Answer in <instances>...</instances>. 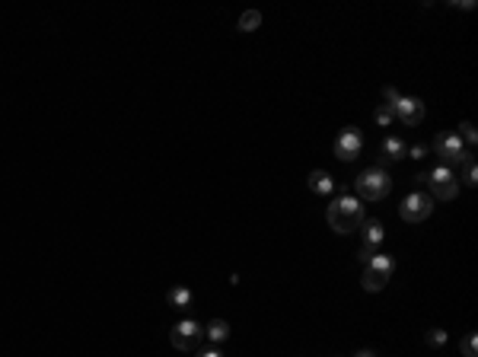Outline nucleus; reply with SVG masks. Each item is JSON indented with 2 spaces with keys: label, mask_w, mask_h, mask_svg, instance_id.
I'll use <instances>...</instances> for the list:
<instances>
[{
  "label": "nucleus",
  "mask_w": 478,
  "mask_h": 357,
  "mask_svg": "<svg viewBox=\"0 0 478 357\" xmlns=\"http://www.w3.org/2000/svg\"><path fill=\"white\" fill-rule=\"evenodd\" d=\"M329 227L335 230V233L348 236V233H357V230L364 227V204L357 198H351V195H341L338 201H332L329 204Z\"/></svg>",
  "instance_id": "1"
},
{
  "label": "nucleus",
  "mask_w": 478,
  "mask_h": 357,
  "mask_svg": "<svg viewBox=\"0 0 478 357\" xmlns=\"http://www.w3.org/2000/svg\"><path fill=\"white\" fill-rule=\"evenodd\" d=\"M354 188H357V198L360 201H382L392 192V179L382 166H373V169H367L364 175H357Z\"/></svg>",
  "instance_id": "2"
},
{
  "label": "nucleus",
  "mask_w": 478,
  "mask_h": 357,
  "mask_svg": "<svg viewBox=\"0 0 478 357\" xmlns=\"http://www.w3.org/2000/svg\"><path fill=\"white\" fill-rule=\"evenodd\" d=\"M392 271H395V261L389 259V255H373V259L364 265V290L367 294H376V290H382L386 284H389Z\"/></svg>",
  "instance_id": "3"
},
{
  "label": "nucleus",
  "mask_w": 478,
  "mask_h": 357,
  "mask_svg": "<svg viewBox=\"0 0 478 357\" xmlns=\"http://www.w3.org/2000/svg\"><path fill=\"white\" fill-rule=\"evenodd\" d=\"M427 185H431V198L434 201H453L456 192H459V179H456L450 166H434L427 173Z\"/></svg>",
  "instance_id": "4"
},
{
  "label": "nucleus",
  "mask_w": 478,
  "mask_h": 357,
  "mask_svg": "<svg viewBox=\"0 0 478 357\" xmlns=\"http://www.w3.org/2000/svg\"><path fill=\"white\" fill-rule=\"evenodd\" d=\"M201 338H204V325L195 323V319H179L173 325V332H169L173 348H179V351H195L201 345Z\"/></svg>",
  "instance_id": "5"
},
{
  "label": "nucleus",
  "mask_w": 478,
  "mask_h": 357,
  "mask_svg": "<svg viewBox=\"0 0 478 357\" xmlns=\"http://www.w3.org/2000/svg\"><path fill=\"white\" fill-rule=\"evenodd\" d=\"M434 153H440L444 166L466 163V160H472V153L466 150V144L459 140V134H456V131H453V134H440V138L434 140Z\"/></svg>",
  "instance_id": "6"
},
{
  "label": "nucleus",
  "mask_w": 478,
  "mask_h": 357,
  "mask_svg": "<svg viewBox=\"0 0 478 357\" xmlns=\"http://www.w3.org/2000/svg\"><path fill=\"white\" fill-rule=\"evenodd\" d=\"M399 214H402V220H409V224H421V220H427L431 214H434V198L424 195V192L409 195V198L402 201Z\"/></svg>",
  "instance_id": "7"
},
{
  "label": "nucleus",
  "mask_w": 478,
  "mask_h": 357,
  "mask_svg": "<svg viewBox=\"0 0 478 357\" xmlns=\"http://www.w3.org/2000/svg\"><path fill=\"white\" fill-rule=\"evenodd\" d=\"M392 112H395V118H399L402 125H409V128L424 122V102L415 96H399V102L392 105Z\"/></svg>",
  "instance_id": "8"
},
{
  "label": "nucleus",
  "mask_w": 478,
  "mask_h": 357,
  "mask_svg": "<svg viewBox=\"0 0 478 357\" xmlns=\"http://www.w3.org/2000/svg\"><path fill=\"white\" fill-rule=\"evenodd\" d=\"M360 147H364V138H360L357 128H345L338 138H335V153H338V160H345V163L360 157Z\"/></svg>",
  "instance_id": "9"
},
{
  "label": "nucleus",
  "mask_w": 478,
  "mask_h": 357,
  "mask_svg": "<svg viewBox=\"0 0 478 357\" xmlns=\"http://www.w3.org/2000/svg\"><path fill=\"white\" fill-rule=\"evenodd\" d=\"M382 236H386V227H382L380 220H364V252L357 255L360 265H367L376 255V246L382 243Z\"/></svg>",
  "instance_id": "10"
},
{
  "label": "nucleus",
  "mask_w": 478,
  "mask_h": 357,
  "mask_svg": "<svg viewBox=\"0 0 478 357\" xmlns=\"http://www.w3.org/2000/svg\"><path fill=\"white\" fill-rule=\"evenodd\" d=\"M409 153V147H405V140L402 138H386L380 144V160L382 163H395V160H402Z\"/></svg>",
  "instance_id": "11"
},
{
  "label": "nucleus",
  "mask_w": 478,
  "mask_h": 357,
  "mask_svg": "<svg viewBox=\"0 0 478 357\" xmlns=\"http://www.w3.org/2000/svg\"><path fill=\"white\" fill-rule=\"evenodd\" d=\"M166 300H169V306H173V310H191V303H195L191 290H188V288H182V284L169 290V294H166Z\"/></svg>",
  "instance_id": "12"
},
{
  "label": "nucleus",
  "mask_w": 478,
  "mask_h": 357,
  "mask_svg": "<svg viewBox=\"0 0 478 357\" xmlns=\"http://www.w3.org/2000/svg\"><path fill=\"white\" fill-rule=\"evenodd\" d=\"M204 338L214 341V345L226 341V338H230V323H224V319H210V323L204 325Z\"/></svg>",
  "instance_id": "13"
},
{
  "label": "nucleus",
  "mask_w": 478,
  "mask_h": 357,
  "mask_svg": "<svg viewBox=\"0 0 478 357\" xmlns=\"http://www.w3.org/2000/svg\"><path fill=\"white\" fill-rule=\"evenodd\" d=\"M309 188H313L316 195H332V188H335V182H332L329 173H322V169H316V173H309Z\"/></svg>",
  "instance_id": "14"
},
{
  "label": "nucleus",
  "mask_w": 478,
  "mask_h": 357,
  "mask_svg": "<svg viewBox=\"0 0 478 357\" xmlns=\"http://www.w3.org/2000/svg\"><path fill=\"white\" fill-rule=\"evenodd\" d=\"M259 26H261V13H259V10H246L243 17H239V29H243V32H255Z\"/></svg>",
  "instance_id": "15"
},
{
  "label": "nucleus",
  "mask_w": 478,
  "mask_h": 357,
  "mask_svg": "<svg viewBox=\"0 0 478 357\" xmlns=\"http://www.w3.org/2000/svg\"><path fill=\"white\" fill-rule=\"evenodd\" d=\"M456 134H459V140H466V144H469V147H475L478 134H475V125H472V122H462V125H459V131H456Z\"/></svg>",
  "instance_id": "16"
},
{
  "label": "nucleus",
  "mask_w": 478,
  "mask_h": 357,
  "mask_svg": "<svg viewBox=\"0 0 478 357\" xmlns=\"http://www.w3.org/2000/svg\"><path fill=\"white\" fill-rule=\"evenodd\" d=\"M392 118H395V112H392L389 105H380V109H376V112H373V122L380 125V128H386V125H392Z\"/></svg>",
  "instance_id": "17"
},
{
  "label": "nucleus",
  "mask_w": 478,
  "mask_h": 357,
  "mask_svg": "<svg viewBox=\"0 0 478 357\" xmlns=\"http://www.w3.org/2000/svg\"><path fill=\"white\" fill-rule=\"evenodd\" d=\"M462 354H466V357H478V338H475V332H469V335H466V341H462Z\"/></svg>",
  "instance_id": "18"
},
{
  "label": "nucleus",
  "mask_w": 478,
  "mask_h": 357,
  "mask_svg": "<svg viewBox=\"0 0 478 357\" xmlns=\"http://www.w3.org/2000/svg\"><path fill=\"white\" fill-rule=\"evenodd\" d=\"M466 185H475L478 182V169H475V160H466Z\"/></svg>",
  "instance_id": "19"
},
{
  "label": "nucleus",
  "mask_w": 478,
  "mask_h": 357,
  "mask_svg": "<svg viewBox=\"0 0 478 357\" xmlns=\"http://www.w3.org/2000/svg\"><path fill=\"white\" fill-rule=\"evenodd\" d=\"M444 341H446L444 329H431V332H427V345H444Z\"/></svg>",
  "instance_id": "20"
},
{
  "label": "nucleus",
  "mask_w": 478,
  "mask_h": 357,
  "mask_svg": "<svg viewBox=\"0 0 478 357\" xmlns=\"http://www.w3.org/2000/svg\"><path fill=\"white\" fill-rule=\"evenodd\" d=\"M382 99H386V102H382V105H389V109H392V105L399 102V93H395V89H392V87H382Z\"/></svg>",
  "instance_id": "21"
},
{
  "label": "nucleus",
  "mask_w": 478,
  "mask_h": 357,
  "mask_svg": "<svg viewBox=\"0 0 478 357\" xmlns=\"http://www.w3.org/2000/svg\"><path fill=\"white\" fill-rule=\"evenodd\" d=\"M424 153H427V147H424V144H415V147L409 150V157H411V160H421V157H424Z\"/></svg>",
  "instance_id": "22"
},
{
  "label": "nucleus",
  "mask_w": 478,
  "mask_h": 357,
  "mask_svg": "<svg viewBox=\"0 0 478 357\" xmlns=\"http://www.w3.org/2000/svg\"><path fill=\"white\" fill-rule=\"evenodd\" d=\"M198 357H224V354H220V351L217 348H208V351H201V354Z\"/></svg>",
  "instance_id": "23"
},
{
  "label": "nucleus",
  "mask_w": 478,
  "mask_h": 357,
  "mask_svg": "<svg viewBox=\"0 0 478 357\" xmlns=\"http://www.w3.org/2000/svg\"><path fill=\"white\" fill-rule=\"evenodd\" d=\"M357 357H376L373 351H357Z\"/></svg>",
  "instance_id": "24"
}]
</instances>
